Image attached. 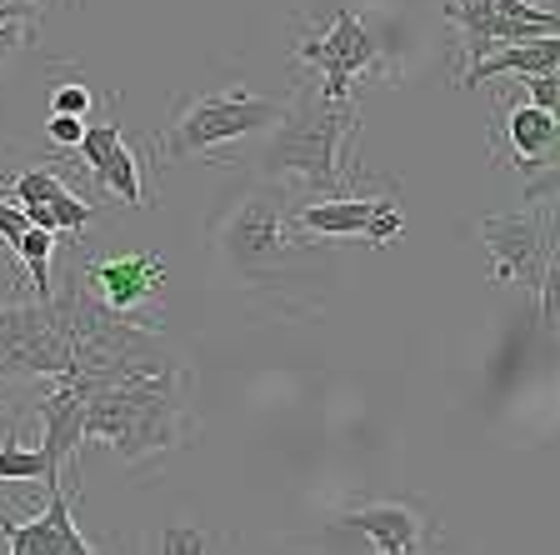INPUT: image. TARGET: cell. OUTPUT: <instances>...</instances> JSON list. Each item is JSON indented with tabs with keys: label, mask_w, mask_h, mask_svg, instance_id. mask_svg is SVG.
<instances>
[{
	"label": "cell",
	"mask_w": 560,
	"mask_h": 555,
	"mask_svg": "<svg viewBox=\"0 0 560 555\" xmlns=\"http://www.w3.org/2000/svg\"><path fill=\"white\" fill-rule=\"evenodd\" d=\"M91 105H95V95L85 91L81 81H66V85H56V91H50V116H75V120H85V116H91Z\"/></svg>",
	"instance_id": "cb8c5ba5"
},
{
	"label": "cell",
	"mask_w": 560,
	"mask_h": 555,
	"mask_svg": "<svg viewBox=\"0 0 560 555\" xmlns=\"http://www.w3.org/2000/svg\"><path fill=\"white\" fill-rule=\"evenodd\" d=\"M295 231L320 235V241H365L390 245L406 235V216L390 196H340V200H311L295 210Z\"/></svg>",
	"instance_id": "9c48e42d"
},
{
	"label": "cell",
	"mask_w": 560,
	"mask_h": 555,
	"mask_svg": "<svg viewBox=\"0 0 560 555\" xmlns=\"http://www.w3.org/2000/svg\"><path fill=\"white\" fill-rule=\"evenodd\" d=\"M525 91H530V105L560 120V76H536V81H525Z\"/></svg>",
	"instance_id": "4316f807"
},
{
	"label": "cell",
	"mask_w": 560,
	"mask_h": 555,
	"mask_svg": "<svg viewBox=\"0 0 560 555\" xmlns=\"http://www.w3.org/2000/svg\"><path fill=\"white\" fill-rule=\"evenodd\" d=\"M15 21H35V5H25V0H5V5H0V25H15Z\"/></svg>",
	"instance_id": "f1b7e54d"
},
{
	"label": "cell",
	"mask_w": 560,
	"mask_h": 555,
	"mask_svg": "<svg viewBox=\"0 0 560 555\" xmlns=\"http://www.w3.org/2000/svg\"><path fill=\"white\" fill-rule=\"evenodd\" d=\"M501 140L525 181H536L540 171H550V165L560 161V120L546 116L540 105H515V111H505Z\"/></svg>",
	"instance_id": "5bb4252c"
},
{
	"label": "cell",
	"mask_w": 560,
	"mask_h": 555,
	"mask_svg": "<svg viewBox=\"0 0 560 555\" xmlns=\"http://www.w3.org/2000/svg\"><path fill=\"white\" fill-rule=\"evenodd\" d=\"M495 76H511V81H536V76H560V35H540V41H521V46H505L495 56L476 60V66L460 70V91H476V85L495 81Z\"/></svg>",
	"instance_id": "9a60e30c"
},
{
	"label": "cell",
	"mask_w": 560,
	"mask_h": 555,
	"mask_svg": "<svg viewBox=\"0 0 560 555\" xmlns=\"http://www.w3.org/2000/svg\"><path fill=\"white\" fill-rule=\"evenodd\" d=\"M540 325H546L550 336H560V245L550 255L546 280H540Z\"/></svg>",
	"instance_id": "603a6c76"
},
{
	"label": "cell",
	"mask_w": 560,
	"mask_h": 555,
	"mask_svg": "<svg viewBox=\"0 0 560 555\" xmlns=\"http://www.w3.org/2000/svg\"><path fill=\"white\" fill-rule=\"evenodd\" d=\"M0 5H5V0H0ZM56 5H70V0H56Z\"/></svg>",
	"instance_id": "f546056e"
},
{
	"label": "cell",
	"mask_w": 560,
	"mask_h": 555,
	"mask_svg": "<svg viewBox=\"0 0 560 555\" xmlns=\"http://www.w3.org/2000/svg\"><path fill=\"white\" fill-rule=\"evenodd\" d=\"M285 111L276 95H250V91H210L190 95L175 105L171 126L155 136V161H186V155H210L225 140L260 136L270 130Z\"/></svg>",
	"instance_id": "277c9868"
},
{
	"label": "cell",
	"mask_w": 560,
	"mask_h": 555,
	"mask_svg": "<svg viewBox=\"0 0 560 555\" xmlns=\"http://www.w3.org/2000/svg\"><path fill=\"white\" fill-rule=\"evenodd\" d=\"M91 296L116 315H136L140 305L151 301L165 280V261L161 255H110V261H91L81 270Z\"/></svg>",
	"instance_id": "4fadbf2b"
},
{
	"label": "cell",
	"mask_w": 560,
	"mask_h": 555,
	"mask_svg": "<svg viewBox=\"0 0 560 555\" xmlns=\"http://www.w3.org/2000/svg\"><path fill=\"white\" fill-rule=\"evenodd\" d=\"M91 190H110V196H120L126 206H145V190H140V165H136V151L130 146H120L116 161L105 165V175L91 185Z\"/></svg>",
	"instance_id": "ffe728a7"
},
{
	"label": "cell",
	"mask_w": 560,
	"mask_h": 555,
	"mask_svg": "<svg viewBox=\"0 0 560 555\" xmlns=\"http://www.w3.org/2000/svg\"><path fill=\"white\" fill-rule=\"evenodd\" d=\"M190 430H196V416L186 405V370L180 366L85 395V440H110V451L136 471L161 461L175 446H186Z\"/></svg>",
	"instance_id": "7a4b0ae2"
},
{
	"label": "cell",
	"mask_w": 560,
	"mask_h": 555,
	"mask_svg": "<svg viewBox=\"0 0 560 555\" xmlns=\"http://www.w3.org/2000/svg\"><path fill=\"white\" fill-rule=\"evenodd\" d=\"M70 370V340L46 301L0 305V381H56Z\"/></svg>",
	"instance_id": "8992f818"
},
{
	"label": "cell",
	"mask_w": 560,
	"mask_h": 555,
	"mask_svg": "<svg viewBox=\"0 0 560 555\" xmlns=\"http://www.w3.org/2000/svg\"><path fill=\"white\" fill-rule=\"evenodd\" d=\"M445 21L470 46L466 66H476V60L495 56L505 46H521V41L560 35V11H540L530 0H445Z\"/></svg>",
	"instance_id": "52a82bcc"
},
{
	"label": "cell",
	"mask_w": 560,
	"mask_h": 555,
	"mask_svg": "<svg viewBox=\"0 0 560 555\" xmlns=\"http://www.w3.org/2000/svg\"><path fill=\"white\" fill-rule=\"evenodd\" d=\"M0 535L11 545V555H101L70 516V490L66 486H46V510L35 521H11L0 516Z\"/></svg>",
	"instance_id": "8fae6325"
},
{
	"label": "cell",
	"mask_w": 560,
	"mask_h": 555,
	"mask_svg": "<svg viewBox=\"0 0 560 555\" xmlns=\"http://www.w3.org/2000/svg\"><path fill=\"white\" fill-rule=\"evenodd\" d=\"M145 555H225V541L210 525H196V521H175V525H161L151 535V551Z\"/></svg>",
	"instance_id": "2e32d148"
},
{
	"label": "cell",
	"mask_w": 560,
	"mask_h": 555,
	"mask_svg": "<svg viewBox=\"0 0 560 555\" xmlns=\"http://www.w3.org/2000/svg\"><path fill=\"white\" fill-rule=\"evenodd\" d=\"M295 56L311 70H320V95L350 101L355 81H361L365 70L381 66V41L365 31V21L355 11H336L320 35H305L301 46H295Z\"/></svg>",
	"instance_id": "ba28073f"
},
{
	"label": "cell",
	"mask_w": 560,
	"mask_h": 555,
	"mask_svg": "<svg viewBox=\"0 0 560 555\" xmlns=\"http://www.w3.org/2000/svg\"><path fill=\"white\" fill-rule=\"evenodd\" d=\"M60 190H70V185H60L56 171H46V165H35V171H21L11 181V200L21 210H35V206H50V200L60 196Z\"/></svg>",
	"instance_id": "44dd1931"
},
{
	"label": "cell",
	"mask_w": 560,
	"mask_h": 555,
	"mask_svg": "<svg viewBox=\"0 0 560 555\" xmlns=\"http://www.w3.org/2000/svg\"><path fill=\"white\" fill-rule=\"evenodd\" d=\"M35 416H40V451H46L50 471L66 475L85 446V391L70 375H56L40 391Z\"/></svg>",
	"instance_id": "7c38bea8"
},
{
	"label": "cell",
	"mask_w": 560,
	"mask_h": 555,
	"mask_svg": "<svg viewBox=\"0 0 560 555\" xmlns=\"http://www.w3.org/2000/svg\"><path fill=\"white\" fill-rule=\"evenodd\" d=\"M0 481H40V486H60V475L50 471L46 451H25V440L15 436V426L0 440Z\"/></svg>",
	"instance_id": "e0dca14e"
},
{
	"label": "cell",
	"mask_w": 560,
	"mask_h": 555,
	"mask_svg": "<svg viewBox=\"0 0 560 555\" xmlns=\"http://www.w3.org/2000/svg\"><path fill=\"white\" fill-rule=\"evenodd\" d=\"M375 555H381V551H375Z\"/></svg>",
	"instance_id": "4dcf8cb0"
},
{
	"label": "cell",
	"mask_w": 560,
	"mask_h": 555,
	"mask_svg": "<svg viewBox=\"0 0 560 555\" xmlns=\"http://www.w3.org/2000/svg\"><path fill=\"white\" fill-rule=\"evenodd\" d=\"M21 46H31V31H25V21L0 25V70H5V60H11Z\"/></svg>",
	"instance_id": "83f0119b"
},
{
	"label": "cell",
	"mask_w": 560,
	"mask_h": 555,
	"mask_svg": "<svg viewBox=\"0 0 560 555\" xmlns=\"http://www.w3.org/2000/svg\"><path fill=\"white\" fill-rule=\"evenodd\" d=\"M476 235L490 251V280L495 286H521L530 296H540L546 266L560 245V200L505 210V216H486L476 226Z\"/></svg>",
	"instance_id": "5b68a950"
},
{
	"label": "cell",
	"mask_w": 560,
	"mask_h": 555,
	"mask_svg": "<svg viewBox=\"0 0 560 555\" xmlns=\"http://www.w3.org/2000/svg\"><path fill=\"white\" fill-rule=\"evenodd\" d=\"M56 245H60V235H50V231H25V241H21V251H15V266L31 276V286H35V301H50V261H56Z\"/></svg>",
	"instance_id": "ac0fdd59"
},
{
	"label": "cell",
	"mask_w": 560,
	"mask_h": 555,
	"mask_svg": "<svg viewBox=\"0 0 560 555\" xmlns=\"http://www.w3.org/2000/svg\"><path fill=\"white\" fill-rule=\"evenodd\" d=\"M120 146H126V136H120L116 120H105V126H85L81 146H75V161H85V171H91V185L105 175V165L116 161Z\"/></svg>",
	"instance_id": "d6986e66"
},
{
	"label": "cell",
	"mask_w": 560,
	"mask_h": 555,
	"mask_svg": "<svg viewBox=\"0 0 560 555\" xmlns=\"http://www.w3.org/2000/svg\"><path fill=\"white\" fill-rule=\"evenodd\" d=\"M85 136V120L75 116H46V140L56 146V151H75Z\"/></svg>",
	"instance_id": "484cf974"
},
{
	"label": "cell",
	"mask_w": 560,
	"mask_h": 555,
	"mask_svg": "<svg viewBox=\"0 0 560 555\" xmlns=\"http://www.w3.org/2000/svg\"><path fill=\"white\" fill-rule=\"evenodd\" d=\"M210 251L231 276L250 286H280V276H291L285 261L295 251V210H285V196L270 181L250 185L210 220Z\"/></svg>",
	"instance_id": "3957f363"
},
{
	"label": "cell",
	"mask_w": 560,
	"mask_h": 555,
	"mask_svg": "<svg viewBox=\"0 0 560 555\" xmlns=\"http://www.w3.org/2000/svg\"><path fill=\"white\" fill-rule=\"evenodd\" d=\"M50 220H56V235L66 241V235H81L85 226H91L95 206H91V200H81L75 190H60V196L50 200Z\"/></svg>",
	"instance_id": "7402d4cb"
},
{
	"label": "cell",
	"mask_w": 560,
	"mask_h": 555,
	"mask_svg": "<svg viewBox=\"0 0 560 555\" xmlns=\"http://www.w3.org/2000/svg\"><path fill=\"white\" fill-rule=\"evenodd\" d=\"M355 136H361V105H355V95L350 101H330V95H320L315 81H301L295 95L285 101V111H280V120L270 126L266 146L256 151L250 171L270 185L301 181L305 196L340 200L365 175L361 161L350 155Z\"/></svg>",
	"instance_id": "6da1fadb"
},
{
	"label": "cell",
	"mask_w": 560,
	"mask_h": 555,
	"mask_svg": "<svg viewBox=\"0 0 560 555\" xmlns=\"http://www.w3.org/2000/svg\"><path fill=\"white\" fill-rule=\"evenodd\" d=\"M346 531H361L381 555H431L435 525L416 500H371L340 516Z\"/></svg>",
	"instance_id": "30bf717a"
},
{
	"label": "cell",
	"mask_w": 560,
	"mask_h": 555,
	"mask_svg": "<svg viewBox=\"0 0 560 555\" xmlns=\"http://www.w3.org/2000/svg\"><path fill=\"white\" fill-rule=\"evenodd\" d=\"M25 231H31V220H25V210L15 206V200H0V241H5V251H21Z\"/></svg>",
	"instance_id": "d4e9b609"
}]
</instances>
